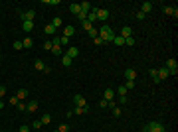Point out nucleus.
I'll list each match as a JSON object with an SVG mask.
<instances>
[{"mask_svg":"<svg viewBox=\"0 0 178 132\" xmlns=\"http://www.w3.org/2000/svg\"><path fill=\"white\" fill-rule=\"evenodd\" d=\"M148 73H150V77H152V81H155L156 85L160 83V79H158V75H156V69H148Z\"/></svg>","mask_w":178,"mask_h":132,"instance_id":"obj_25","label":"nucleus"},{"mask_svg":"<svg viewBox=\"0 0 178 132\" xmlns=\"http://www.w3.org/2000/svg\"><path fill=\"white\" fill-rule=\"evenodd\" d=\"M44 4H59V0H44Z\"/></svg>","mask_w":178,"mask_h":132,"instance_id":"obj_47","label":"nucleus"},{"mask_svg":"<svg viewBox=\"0 0 178 132\" xmlns=\"http://www.w3.org/2000/svg\"><path fill=\"white\" fill-rule=\"evenodd\" d=\"M71 112H73V116H81V114H87L89 112V107H75Z\"/></svg>","mask_w":178,"mask_h":132,"instance_id":"obj_5","label":"nucleus"},{"mask_svg":"<svg viewBox=\"0 0 178 132\" xmlns=\"http://www.w3.org/2000/svg\"><path fill=\"white\" fill-rule=\"evenodd\" d=\"M34 30V22H22V32L30 34Z\"/></svg>","mask_w":178,"mask_h":132,"instance_id":"obj_16","label":"nucleus"},{"mask_svg":"<svg viewBox=\"0 0 178 132\" xmlns=\"http://www.w3.org/2000/svg\"><path fill=\"white\" fill-rule=\"evenodd\" d=\"M44 32L48 34V36H54V34H56V28H54V26H52V24H46Z\"/></svg>","mask_w":178,"mask_h":132,"instance_id":"obj_23","label":"nucleus"},{"mask_svg":"<svg viewBox=\"0 0 178 132\" xmlns=\"http://www.w3.org/2000/svg\"><path fill=\"white\" fill-rule=\"evenodd\" d=\"M69 12H71V14H75V16H77L79 12H81V8H79V4H69Z\"/></svg>","mask_w":178,"mask_h":132,"instance_id":"obj_24","label":"nucleus"},{"mask_svg":"<svg viewBox=\"0 0 178 132\" xmlns=\"http://www.w3.org/2000/svg\"><path fill=\"white\" fill-rule=\"evenodd\" d=\"M52 47H54V44H52V40H48V42L44 44V49H46V51H52Z\"/></svg>","mask_w":178,"mask_h":132,"instance_id":"obj_32","label":"nucleus"},{"mask_svg":"<svg viewBox=\"0 0 178 132\" xmlns=\"http://www.w3.org/2000/svg\"><path fill=\"white\" fill-rule=\"evenodd\" d=\"M166 69H168V73H170V75H174V77H176V73H178V63H176V59H174V57L166 59Z\"/></svg>","mask_w":178,"mask_h":132,"instance_id":"obj_3","label":"nucleus"},{"mask_svg":"<svg viewBox=\"0 0 178 132\" xmlns=\"http://www.w3.org/2000/svg\"><path fill=\"white\" fill-rule=\"evenodd\" d=\"M73 103H75V107H87V101L83 99L81 95H75V97H73Z\"/></svg>","mask_w":178,"mask_h":132,"instance_id":"obj_8","label":"nucleus"},{"mask_svg":"<svg viewBox=\"0 0 178 132\" xmlns=\"http://www.w3.org/2000/svg\"><path fill=\"white\" fill-rule=\"evenodd\" d=\"M93 44H95V45H103V40L97 36V38H93Z\"/></svg>","mask_w":178,"mask_h":132,"instance_id":"obj_36","label":"nucleus"},{"mask_svg":"<svg viewBox=\"0 0 178 132\" xmlns=\"http://www.w3.org/2000/svg\"><path fill=\"white\" fill-rule=\"evenodd\" d=\"M71 61H73V59H69L67 55H63V57H61V65H63V67H69V65H71Z\"/></svg>","mask_w":178,"mask_h":132,"instance_id":"obj_26","label":"nucleus"},{"mask_svg":"<svg viewBox=\"0 0 178 132\" xmlns=\"http://www.w3.org/2000/svg\"><path fill=\"white\" fill-rule=\"evenodd\" d=\"M113 114H115V116H121V109H119V107H115V109H113Z\"/></svg>","mask_w":178,"mask_h":132,"instance_id":"obj_42","label":"nucleus"},{"mask_svg":"<svg viewBox=\"0 0 178 132\" xmlns=\"http://www.w3.org/2000/svg\"><path fill=\"white\" fill-rule=\"evenodd\" d=\"M137 18H139V20H145L146 14H143V12H137Z\"/></svg>","mask_w":178,"mask_h":132,"instance_id":"obj_46","label":"nucleus"},{"mask_svg":"<svg viewBox=\"0 0 178 132\" xmlns=\"http://www.w3.org/2000/svg\"><path fill=\"white\" fill-rule=\"evenodd\" d=\"M67 57H69V59H75V57H77L79 55V49L77 47H75V45H71V47H69V49H67Z\"/></svg>","mask_w":178,"mask_h":132,"instance_id":"obj_7","label":"nucleus"},{"mask_svg":"<svg viewBox=\"0 0 178 132\" xmlns=\"http://www.w3.org/2000/svg\"><path fill=\"white\" fill-rule=\"evenodd\" d=\"M34 69H36V71H46V63L42 59H36V61H34Z\"/></svg>","mask_w":178,"mask_h":132,"instance_id":"obj_11","label":"nucleus"},{"mask_svg":"<svg viewBox=\"0 0 178 132\" xmlns=\"http://www.w3.org/2000/svg\"><path fill=\"white\" fill-rule=\"evenodd\" d=\"M150 10H152V2H143V8H141V12H143V14H148Z\"/></svg>","mask_w":178,"mask_h":132,"instance_id":"obj_19","label":"nucleus"},{"mask_svg":"<svg viewBox=\"0 0 178 132\" xmlns=\"http://www.w3.org/2000/svg\"><path fill=\"white\" fill-rule=\"evenodd\" d=\"M95 10H97V8H93V10L87 14V22L91 24V26H93V22H97V14H95Z\"/></svg>","mask_w":178,"mask_h":132,"instance_id":"obj_15","label":"nucleus"},{"mask_svg":"<svg viewBox=\"0 0 178 132\" xmlns=\"http://www.w3.org/2000/svg\"><path fill=\"white\" fill-rule=\"evenodd\" d=\"M18 132H30V126L24 124V126H20V130H18Z\"/></svg>","mask_w":178,"mask_h":132,"instance_id":"obj_45","label":"nucleus"},{"mask_svg":"<svg viewBox=\"0 0 178 132\" xmlns=\"http://www.w3.org/2000/svg\"><path fill=\"white\" fill-rule=\"evenodd\" d=\"M156 75H158V79H160V81H164V79H166L170 73H168L166 67H160V69H156Z\"/></svg>","mask_w":178,"mask_h":132,"instance_id":"obj_6","label":"nucleus"},{"mask_svg":"<svg viewBox=\"0 0 178 132\" xmlns=\"http://www.w3.org/2000/svg\"><path fill=\"white\" fill-rule=\"evenodd\" d=\"M52 26H54V28H61V26H63V20H61V18H59V16H56V18H54V20H52Z\"/></svg>","mask_w":178,"mask_h":132,"instance_id":"obj_20","label":"nucleus"},{"mask_svg":"<svg viewBox=\"0 0 178 132\" xmlns=\"http://www.w3.org/2000/svg\"><path fill=\"white\" fill-rule=\"evenodd\" d=\"M119 103H121V105H127V97H119Z\"/></svg>","mask_w":178,"mask_h":132,"instance_id":"obj_49","label":"nucleus"},{"mask_svg":"<svg viewBox=\"0 0 178 132\" xmlns=\"http://www.w3.org/2000/svg\"><path fill=\"white\" fill-rule=\"evenodd\" d=\"M16 97H18V101H24L26 97H28V91L26 89H18V93H16Z\"/></svg>","mask_w":178,"mask_h":132,"instance_id":"obj_22","label":"nucleus"},{"mask_svg":"<svg viewBox=\"0 0 178 132\" xmlns=\"http://www.w3.org/2000/svg\"><path fill=\"white\" fill-rule=\"evenodd\" d=\"M125 77H127V81H135V79H137V71H135V69H127V71H125Z\"/></svg>","mask_w":178,"mask_h":132,"instance_id":"obj_12","label":"nucleus"},{"mask_svg":"<svg viewBox=\"0 0 178 132\" xmlns=\"http://www.w3.org/2000/svg\"><path fill=\"white\" fill-rule=\"evenodd\" d=\"M91 28H93V26H91V24H89L87 20H85V22H83V30H85V32H89Z\"/></svg>","mask_w":178,"mask_h":132,"instance_id":"obj_35","label":"nucleus"},{"mask_svg":"<svg viewBox=\"0 0 178 132\" xmlns=\"http://www.w3.org/2000/svg\"><path fill=\"white\" fill-rule=\"evenodd\" d=\"M40 120H42V124H50V122H52V116H50V114H44Z\"/></svg>","mask_w":178,"mask_h":132,"instance_id":"obj_29","label":"nucleus"},{"mask_svg":"<svg viewBox=\"0 0 178 132\" xmlns=\"http://www.w3.org/2000/svg\"><path fill=\"white\" fill-rule=\"evenodd\" d=\"M22 45H24V47H32V45H34L32 38H24V40H22Z\"/></svg>","mask_w":178,"mask_h":132,"instance_id":"obj_27","label":"nucleus"},{"mask_svg":"<svg viewBox=\"0 0 178 132\" xmlns=\"http://www.w3.org/2000/svg\"><path fill=\"white\" fill-rule=\"evenodd\" d=\"M67 44H69V38H66V36H61V38H59V45L63 47V45H67Z\"/></svg>","mask_w":178,"mask_h":132,"instance_id":"obj_31","label":"nucleus"},{"mask_svg":"<svg viewBox=\"0 0 178 132\" xmlns=\"http://www.w3.org/2000/svg\"><path fill=\"white\" fill-rule=\"evenodd\" d=\"M57 130H59V132H67V130H69V126H67V124H61Z\"/></svg>","mask_w":178,"mask_h":132,"instance_id":"obj_40","label":"nucleus"},{"mask_svg":"<svg viewBox=\"0 0 178 132\" xmlns=\"http://www.w3.org/2000/svg\"><path fill=\"white\" fill-rule=\"evenodd\" d=\"M162 12H164V14H168V16H174V18L178 16V10L174 8V6H164V8H162Z\"/></svg>","mask_w":178,"mask_h":132,"instance_id":"obj_9","label":"nucleus"},{"mask_svg":"<svg viewBox=\"0 0 178 132\" xmlns=\"http://www.w3.org/2000/svg\"><path fill=\"white\" fill-rule=\"evenodd\" d=\"M97 32H99V38L103 40V44H107V42H113V38H115L113 30L109 28V26H107V24H103V26H101Z\"/></svg>","mask_w":178,"mask_h":132,"instance_id":"obj_1","label":"nucleus"},{"mask_svg":"<svg viewBox=\"0 0 178 132\" xmlns=\"http://www.w3.org/2000/svg\"><path fill=\"white\" fill-rule=\"evenodd\" d=\"M32 126H34V128H42V120H34Z\"/></svg>","mask_w":178,"mask_h":132,"instance_id":"obj_39","label":"nucleus"},{"mask_svg":"<svg viewBox=\"0 0 178 132\" xmlns=\"http://www.w3.org/2000/svg\"><path fill=\"white\" fill-rule=\"evenodd\" d=\"M61 51H63V49H61V45H54V47H52V53H56V55H59Z\"/></svg>","mask_w":178,"mask_h":132,"instance_id":"obj_30","label":"nucleus"},{"mask_svg":"<svg viewBox=\"0 0 178 132\" xmlns=\"http://www.w3.org/2000/svg\"><path fill=\"white\" fill-rule=\"evenodd\" d=\"M107 105H109V101H105V99L99 101V107H103V109H107Z\"/></svg>","mask_w":178,"mask_h":132,"instance_id":"obj_38","label":"nucleus"},{"mask_svg":"<svg viewBox=\"0 0 178 132\" xmlns=\"http://www.w3.org/2000/svg\"><path fill=\"white\" fill-rule=\"evenodd\" d=\"M24 45H22V42H14V49H22Z\"/></svg>","mask_w":178,"mask_h":132,"instance_id":"obj_43","label":"nucleus"},{"mask_svg":"<svg viewBox=\"0 0 178 132\" xmlns=\"http://www.w3.org/2000/svg\"><path fill=\"white\" fill-rule=\"evenodd\" d=\"M143 132H164V124L158 122V120H152L143 128Z\"/></svg>","mask_w":178,"mask_h":132,"instance_id":"obj_2","label":"nucleus"},{"mask_svg":"<svg viewBox=\"0 0 178 132\" xmlns=\"http://www.w3.org/2000/svg\"><path fill=\"white\" fill-rule=\"evenodd\" d=\"M131 34H133V30H131L129 26H123V30H121V36H123V38H131Z\"/></svg>","mask_w":178,"mask_h":132,"instance_id":"obj_21","label":"nucleus"},{"mask_svg":"<svg viewBox=\"0 0 178 132\" xmlns=\"http://www.w3.org/2000/svg\"><path fill=\"white\" fill-rule=\"evenodd\" d=\"M125 44L127 45H135V38H125Z\"/></svg>","mask_w":178,"mask_h":132,"instance_id":"obj_37","label":"nucleus"},{"mask_svg":"<svg viewBox=\"0 0 178 132\" xmlns=\"http://www.w3.org/2000/svg\"><path fill=\"white\" fill-rule=\"evenodd\" d=\"M26 110H28V112H36V110H38V101H30V103L26 105Z\"/></svg>","mask_w":178,"mask_h":132,"instance_id":"obj_14","label":"nucleus"},{"mask_svg":"<svg viewBox=\"0 0 178 132\" xmlns=\"http://www.w3.org/2000/svg\"><path fill=\"white\" fill-rule=\"evenodd\" d=\"M79 8H81V12H83V14H89V12L93 10L91 2H81V4H79Z\"/></svg>","mask_w":178,"mask_h":132,"instance_id":"obj_10","label":"nucleus"},{"mask_svg":"<svg viewBox=\"0 0 178 132\" xmlns=\"http://www.w3.org/2000/svg\"><path fill=\"white\" fill-rule=\"evenodd\" d=\"M117 93H119V97H127V87H125V85H121V87L117 89Z\"/></svg>","mask_w":178,"mask_h":132,"instance_id":"obj_28","label":"nucleus"},{"mask_svg":"<svg viewBox=\"0 0 178 132\" xmlns=\"http://www.w3.org/2000/svg\"><path fill=\"white\" fill-rule=\"evenodd\" d=\"M127 89H133L135 87V81H127V85H125Z\"/></svg>","mask_w":178,"mask_h":132,"instance_id":"obj_48","label":"nucleus"},{"mask_svg":"<svg viewBox=\"0 0 178 132\" xmlns=\"http://www.w3.org/2000/svg\"><path fill=\"white\" fill-rule=\"evenodd\" d=\"M73 34H75V28H73V26H63V36H66V38H71Z\"/></svg>","mask_w":178,"mask_h":132,"instance_id":"obj_13","label":"nucleus"},{"mask_svg":"<svg viewBox=\"0 0 178 132\" xmlns=\"http://www.w3.org/2000/svg\"><path fill=\"white\" fill-rule=\"evenodd\" d=\"M8 103H10V105H14V107H16V105H18L20 101H18V97H16V95H14V97H10V99H8Z\"/></svg>","mask_w":178,"mask_h":132,"instance_id":"obj_33","label":"nucleus"},{"mask_svg":"<svg viewBox=\"0 0 178 132\" xmlns=\"http://www.w3.org/2000/svg\"><path fill=\"white\" fill-rule=\"evenodd\" d=\"M16 107H18V109H20V110H26V103H22V101H20V103H18Z\"/></svg>","mask_w":178,"mask_h":132,"instance_id":"obj_44","label":"nucleus"},{"mask_svg":"<svg viewBox=\"0 0 178 132\" xmlns=\"http://www.w3.org/2000/svg\"><path fill=\"white\" fill-rule=\"evenodd\" d=\"M54 132H59V130H54Z\"/></svg>","mask_w":178,"mask_h":132,"instance_id":"obj_51","label":"nucleus"},{"mask_svg":"<svg viewBox=\"0 0 178 132\" xmlns=\"http://www.w3.org/2000/svg\"><path fill=\"white\" fill-rule=\"evenodd\" d=\"M4 95H6V87H4V85H0V99H2Z\"/></svg>","mask_w":178,"mask_h":132,"instance_id":"obj_41","label":"nucleus"},{"mask_svg":"<svg viewBox=\"0 0 178 132\" xmlns=\"http://www.w3.org/2000/svg\"><path fill=\"white\" fill-rule=\"evenodd\" d=\"M89 36H91V38H97V36H99V32H97V30H95V28H91V30H89Z\"/></svg>","mask_w":178,"mask_h":132,"instance_id":"obj_34","label":"nucleus"},{"mask_svg":"<svg viewBox=\"0 0 178 132\" xmlns=\"http://www.w3.org/2000/svg\"><path fill=\"white\" fill-rule=\"evenodd\" d=\"M95 14H97V20H101V22H107V20H109V10H105V8H97Z\"/></svg>","mask_w":178,"mask_h":132,"instance_id":"obj_4","label":"nucleus"},{"mask_svg":"<svg viewBox=\"0 0 178 132\" xmlns=\"http://www.w3.org/2000/svg\"><path fill=\"white\" fill-rule=\"evenodd\" d=\"M113 97H115V91H113V89H105L103 99H105V101H113Z\"/></svg>","mask_w":178,"mask_h":132,"instance_id":"obj_18","label":"nucleus"},{"mask_svg":"<svg viewBox=\"0 0 178 132\" xmlns=\"http://www.w3.org/2000/svg\"><path fill=\"white\" fill-rule=\"evenodd\" d=\"M113 44L117 45V47H123V45H125V38H123V36H115V38H113Z\"/></svg>","mask_w":178,"mask_h":132,"instance_id":"obj_17","label":"nucleus"},{"mask_svg":"<svg viewBox=\"0 0 178 132\" xmlns=\"http://www.w3.org/2000/svg\"><path fill=\"white\" fill-rule=\"evenodd\" d=\"M2 109H4V101L0 99V110H2Z\"/></svg>","mask_w":178,"mask_h":132,"instance_id":"obj_50","label":"nucleus"}]
</instances>
